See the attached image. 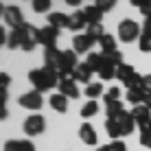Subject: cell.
<instances>
[{"label": "cell", "mask_w": 151, "mask_h": 151, "mask_svg": "<svg viewBox=\"0 0 151 151\" xmlns=\"http://www.w3.org/2000/svg\"><path fill=\"white\" fill-rule=\"evenodd\" d=\"M4 22L11 29H22L24 27V18H22V11H20L18 4H9L7 7V11H4Z\"/></svg>", "instance_id": "cell-11"}, {"label": "cell", "mask_w": 151, "mask_h": 151, "mask_svg": "<svg viewBox=\"0 0 151 151\" xmlns=\"http://www.w3.org/2000/svg\"><path fill=\"white\" fill-rule=\"evenodd\" d=\"M59 31L61 29L53 27V24H46V27H42L37 31V42L44 44L46 48H55L57 46V37H59Z\"/></svg>", "instance_id": "cell-4"}, {"label": "cell", "mask_w": 151, "mask_h": 151, "mask_svg": "<svg viewBox=\"0 0 151 151\" xmlns=\"http://www.w3.org/2000/svg\"><path fill=\"white\" fill-rule=\"evenodd\" d=\"M140 27L134 20H121L118 22V37H121V42H134L140 37Z\"/></svg>", "instance_id": "cell-3"}, {"label": "cell", "mask_w": 151, "mask_h": 151, "mask_svg": "<svg viewBox=\"0 0 151 151\" xmlns=\"http://www.w3.org/2000/svg\"><path fill=\"white\" fill-rule=\"evenodd\" d=\"M46 127V121L42 114H31V116L24 121V134L27 136H40Z\"/></svg>", "instance_id": "cell-6"}, {"label": "cell", "mask_w": 151, "mask_h": 151, "mask_svg": "<svg viewBox=\"0 0 151 151\" xmlns=\"http://www.w3.org/2000/svg\"><path fill=\"white\" fill-rule=\"evenodd\" d=\"M88 27V20H86V15H83V11H75L70 15V31H81V29H86Z\"/></svg>", "instance_id": "cell-23"}, {"label": "cell", "mask_w": 151, "mask_h": 151, "mask_svg": "<svg viewBox=\"0 0 151 151\" xmlns=\"http://www.w3.org/2000/svg\"><path fill=\"white\" fill-rule=\"evenodd\" d=\"M94 151H112V149H110V145H105V147H99V149H94Z\"/></svg>", "instance_id": "cell-48"}, {"label": "cell", "mask_w": 151, "mask_h": 151, "mask_svg": "<svg viewBox=\"0 0 151 151\" xmlns=\"http://www.w3.org/2000/svg\"><path fill=\"white\" fill-rule=\"evenodd\" d=\"M125 96H127V101H129V103H134V105H142L145 99H147V92H145L140 86H136V88H129Z\"/></svg>", "instance_id": "cell-19"}, {"label": "cell", "mask_w": 151, "mask_h": 151, "mask_svg": "<svg viewBox=\"0 0 151 151\" xmlns=\"http://www.w3.org/2000/svg\"><path fill=\"white\" fill-rule=\"evenodd\" d=\"M86 35H88L90 40L99 42L103 35H105V33H103V24H88V27H86Z\"/></svg>", "instance_id": "cell-27"}, {"label": "cell", "mask_w": 151, "mask_h": 151, "mask_svg": "<svg viewBox=\"0 0 151 151\" xmlns=\"http://www.w3.org/2000/svg\"><path fill=\"white\" fill-rule=\"evenodd\" d=\"M140 145H142V147H149V149H151V127H149V129H142V132H140Z\"/></svg>", "instance_id": "cell-37"}, {"label": "cell", "mask_w": 151, "mask_h": 151, "mask_svg": "<svg viewBox=\"0 0 151 151\" xmlns=\"http://www.w3.org/2000/svg\"><path fill=\"white\" fill-rule=\"evenodd\" d=\"M48 24H53V27L57 29H68L70 27V15H66V13H59V11H53V13H48Z\"/></svg>", "instance_id": "cell-18"}, {"label": "cell", "mask_w": 151, "mask_h": 151, "mask_svg": "<svg viewBox=\"0 0 151 151\" xmlns=\"http://www.w3.org/2000/svg\"><path fill=\"white\" fill-rule=\"evenodd\" d=\"M4 151H35V145L31 140H7Z\"/></svg>", "instance_id": "cell-17"}, {"label": "cell", "mask_w": 151, "mask_h": 151, "mask_svg": "<svg viewBox=\"0 0 151 151\" xmlns=\"http://www.w3.org/2000/svg\"><path fill=\"white\" fill-rule=\"evenodd\" d=\"M7 116H9V112H7V105H4V103H0V121H4Z\"/></svg>", "instance_id": "cell-42"}, {"label": "cell", "mask_w": 151, "mask_h": 151, "mask_svg": "<svg viewBox=\"0 0 151 151\" xmlns=\"http://www.w3.org/2000/svg\"><path fill=\"white\" fill-rule=\"evenodd\" d=\"M7 90H0V103H4V101H7Z\"/></svg>", "instance_id": "cell-46"}, {"label": "cell", "mask_w": 151, "mask_h": 151, "mask_svg": "<svg viewBox=\"0 0 151 151\" xmlns=\"http://www.w3.org/2000/svg\"><path fill=\"white\" fill-rule=\"evenodd\" d=\"M116 79H118V81H123L125 86H127V90H129V88L140 86L142 77H140L136 70H134V66H129V64H121V66L116 68Z\"/></svg>", "instance_id": "cell-2"}, {"label": "cell", "mask_w": 151, "mask_h": 151, "mask_svg": "<svg viewBox=\"0 0 151 151\" xmlns=\"http://www.w3.org/2000/svg\"><path fill=\"white\" fill-rule=\"evenodd\" d=\"M101 55H103V59H105V64H110V66H121L123 64V53L121 50H101Z\"/></svg>", "instance_id": "cell-21"}, {"label": "cell", "mask_w": 151, "mask_h": 151, "mask_svg": "<svg viewBox=\"0 0 151 151\" xmlns=\"http://www.w3.org/2000/svg\"><path fill=\"white\" fill-rule=\"evenodd\" d=\"M140 88H142L147 94H151V75H145L142 81H140Z\"/></svg>", "instance_id": "cell-38"}, {"label": "cell", "mask_w": 151, "mask_h": 151, "mask_svg": "<svg viewBox=\"0 0 151 151\" xmlns=\"http://www.w3.org/2000/svg\"><path fill=\"white\" fill-rule=\"evenodd\" d=\"M99 77H101V79H105V81H110V79H116V66H110V64H105L101 70H99Z\"/></svg>", "instance_id": "cell-33"}, {"label": "cell", "mask_w": 151, "mask_h": 151, "mask_svg": "<svg viewBox=\"0 0 151 151\" xmlns=\"http://www.w3.org/2000/svg\"><path fill=\"white\" fill-rule=\"evenodd\" d=\"M99 44H101L103 50H116V40H114V35H110V33L103 35V37L99 40Z\"/></svg>", "instance_id": "cell-32"}, {"label": "cell", "mask_w": 151, "mask_h": 151, "mask_svg": "<svg viewBox=\"0 0 151 151\" xmlns=\"http://www.w3.org/2000/svg\"><path fill=\"white\" fill-rule=\"evenodd\" d=\"M86 64L92 68V72H96V75H99V70L105 66V59H103V55H101V53H88Z\"/></svg>", "instance_id": "cell-22"}, {"label": "cell", "mask_w": 151, "mask_h": 151, "mask_svg": "<svg viewBox=\"0 0 151 151\" xmlns=\"http://www.w3.org/2000/svg\"><path fill=\"white\" fill-rule=\"evenodd\" d=\"M9 83H11V77H9L7 72H0V90H7Z\"/></svg>", "instance_id": "cell-39"}, {"label": "cell", "mask_w": 151, "mask_h": 151, "mask_svg": "<svg viewBox=\"0 0 151 151\" xmlns=\"http://www.w3.org/2000/svg\"><path fill=\"white\" fill-rule=\"evenodd\" d=\"M96 7L101 9L103 13H107V11H112V9L116 7V0H96Z\"/></svg>", "instance_id": "cell-36"}, {"label": "cell", "mask_w": 151, "mask_h": 151, "mask_svg": "<svg viewBox=\"0 0 151 151\" xmlns=\"http://www.w3.org/2000/svg\"><path fill=\"white\" fill-rule=\"evenodd\" d=\"M7 37H9V35L4 33V29H2V27H0V46H2V44H7Z\"/></svg>", "instance_id": "cell-43"}, {"label": "cell", "mask_w": 151, "mask_h": 151, "mask_svg": "<svg viewBox=\"0 0 151 151\" xmlns=\"http://www.w3.org/2000/svg\"><path fill=\"white\" fill-rule=\"evenodd\" d=\"M103 96H105V105L107 103H114V101H121V90L118 88H110Z\"/></svg>", "instance_id": "cell-35"}, {"label": "cell", "mask_w": 151, "mask_h": 151, "mask_svg": "<svg viewBox=\"0 0 151 151\" xmlns=\"http://www.w3.org/2000/svg\"><path fill=\"white\" fill-rule=\"evenodd\" d=\"M116 121H118V127H121V134H123V136H129V134L136 129V121H134L132 112H125L121 118H116Z\"/></svg>", "instance_id": "cell-16"}, {"label": "cell", "mask_w": 151, "mask_h": 151, "mask_svg": "<svg viewBox=\"0 0 151 151\" xmlns=\"http://www.w3.org/2000/svg\"><path fill=\"white\" fill-rule=\"evenodd\" d=\"M103 94V86H101V83H88V86H86V96L88 99H90V101H94V99L96 96H101Z\"/></svg>", "instance_id": "cell-29"}, {"label": "cell", "mask_w": 151, "mask_h": 151, "mask_svg": "<svg viewBox=\"0 0 151 151\" xmlns=\"http://www.w3.org/2000/svg\"><path fill=\"white\" fill-rule=\"evenodd\" d=\"M96 112H99V103H96V101H88L86 105L81 107V116H83V118H92Z\"/></svg>", "instance_id": "cell-31"}, {"label": "cell", "mask_w": 151, "mask_h": 151, "mask_svg": "<svg viewBox=\"0 0 151 151\" xmlns=\"http://www.w3.org/2000/svg\"><path fill=\"white\" fill-rule=\"evenodd\" d=\"M59 94H64V96H70V99H77V96H81V92H79V88H77V81L72 79L70 75H61L59 72Z\"/></svg>", "instance_id": "cell-5"}, {"label": "cell", "mask_w": 151, "mask_h": 151, "mask_svg": "<svg viewBox=\"0 0 151 151\" xmlns=\"http://www.w3.org/2000/svg\"><path fill=\"white\" fill-rule=\"evenodd\" d=\"M105 132L110 134L114 140H118V138L123 136V134H121V127H118V121H114V118H107V121H105Z\"/></svg>", "instance_id": "cell-28"}, {"label": "cell", "mask_w": 151, "mask_h": 151, "mask_svg": "<svg viewBox=\"0 0 151 151\" xmlns=\"http://www.w3.org/2000/svg\"><path fill=\"white\" fill-rule=\"evenodd\" d=\"M105 112H107V118H114V121H116V118H121L127 110L123 107L121 101H114V103H107L105 105Z\"/></svg>", "instance_id": "cell-26"}, {"label": "cell", "mask_w": 151, "mask_h": 151, "mask_svg": "<svg viewBox=\"0 0 151 151\" xmlns=\"http://www.w3.org/2000/svg\"><path fill=\"white\" fill-rule=\"evenodd\" d=\"M132 116H134V121H136V125L140 127V132L151 127V110L145 105V103H142V105H134Z\"/></svg>", "instance_id": "cell-9"}, {"label": "cell", "mask_w": 151, "mask_h": 151, "mask_svg": "<svg viewBox=\"0 0 151 151\" xmlns=\"http://www.w3.org/2000/svg\"><path fill=\"white\" fill-rule=\"evenodd\" d=\"M83 15H86L88 24H101L103 11L96 7V4H90V7H86V9H83Z\"/></svg>", "instance_id": "cell-20"}, {"label": "cell", "mask_w": 151, "mask_h": 151, "mask_svg": "<svg viewBox=\"0 0 151 151\" xmlns=\"http://www.w3.org/2000/svg\"><path fill=\"white\" fill-rule=\"evenodd\" d=\"M79 138L88 145V147H94V145L99 142V136H96L94 127H92L90 123H83L81 127H79Z\"/></svg>", "instance_id": "cell-13"}, {"label": "cell", "mask_w": 151, "mask_h": 151, "mask_svg": "<svg viewBox=\"0 0 151 151\" xmlns=\"http://www.w3.org/2000/svg\"><path fill=\"white\" fill-rule=\"evenodd\" d=\"M140 13H142L145 18H149V15H151V0H147V2L140 7Z\"/></svg>", "instance_id": "cell-41"}, {"label": "cell", "mask_w": 151, "mask_h": 151, "mask_svg": "<svg viewBox=\"0 0 151 151\" xmlns=\"http://www.w3.org/2000/svg\"><path fill=\"white\" fill-rule=\"evenodd\" d=\"M145 105H147L149 110H151V94H147V99H145Z\"/></svg>", "instance_id": "cell-47"}, {"label": "cell", "mask_w": 151, "mask_h": 151, "mask_svg": "<svg viewBox=\"0 0 151 151\" xmlns=\"http://www.w3.org/2000/svg\"><path fill=\"white\" fill-rule=\"evenodd\" d=\"M92 75H94V72H92V68L86 64V61H83V64H79V66L75 68V72H72V79H75V81H81V83H86V86H88V83H90V79H92Z\"/></svg>", "instance_id": "cell-15"}, {"label": "cell", "mask_w": 151, "mask_h": 151, "mask_svg": "<svg viewBox=\"0 0 151 151\" xmlns=\"http://www.w3.org/2000/svg\"><path fill=\"white\" fill-rule=\"evenodd\" d=\"M37 31H40V29H35L33 24L24 22V27H22V35H24V40H22V50H27V53L35 50V46L40 44V42H37Z\"/></svg>", "instance_id": "cell-8"}, {"label": "cell", "mask_w": 151, "mask_h": 151, "mask_svg": "<svg viewBox=\"0 0 151 151\" xmlns=\"http://www.w3.org/2000/svg\"><path fill=\"white\" fill-rule=\"evenodd\" d=\"M129 2H132L134 7H138V9H140V7H142L145 2H147V0H129Z\"/></svg>", "instance_id": "cell-44"}, {"label": "cell", "mask_w": 151, "mask_h": 151, "mask_svg": "<svg viewBox=\"0 0 151 151\" xmlns=\"http://www.w3.org/2000/svg\"><path fill=\"white\" fill-rule=\"evenodd\" d=\"M110 149H112V151H127V147H125L123 140H112V142H110Z\"/></svg>", "instance_id": "cell-40"}, {"label": "cell", "mask_w": 151, "mask_h": 151, "mask_svg": "<svg viewBox=\"0 0 151 151\" xmlns=\"http://www.w3.org/2000/svg\"><path fill=\"white\" fill-rule=\"evenodd\" d=\"M50 107H53L55 112L64 114L66 110H68V96H64V94H53V96H50Z\"/></svg>", "instance_id": "cell-24"}, {"label": "cell", "mask_w": 151, "mask_h": 151, "mask_svg": "<svg viewBox=\"0 0 151 151\" xmlns=\"http://www.w3.org/2000/svg\"><path fill=\"white\" fill-rule=\"evenodd\" d=\"M22 40H24L22 29H13L11 33H9V37H7V46H9L11 50H15V48H22Z\"/></svg>", "instance_id": "cell-25"}, {"label": "cell", "mask_w": 151, "mask_h": 151, "mask_svg": "<svg viewBox=\"0 0 151 151\" xmlns=\"http://www.w3.org/2000/svg\"><path fill=\"white\" fill-rule=\"evenodd\" d=\"M142 53H151V31H142L140 33V42H138Z\"/></svg>", "instance_id": "cell-30"}, {"label": "cell", "mask_w": 151, "mask_h": 151, "mask_svg": "<svg viewBox=\"0 0 151 151\" xmlns=\"http://www.w3.org/2000/svg\"><path fill=\"white\" fill-rule=\"evenodd\" d=\"M4 11H7V7H2V4H0V15H4Z\"/></svg>", "instance_id": "cell-49"}, {"label": "cell", "mask_w": 151, "mask_h": 151, "mask_svg": "<svg viewBox=\"0 0 151 151\" xmlns=\"http://www.w3.org/2000/svg\"><path fill=\"white\" fill-rule=\"evenodd\" d=\"M92 44H94V40H90L86 33L83 35H75V40H72V50H75L77 55H83V53H90Z\"/></svg>", "instance_id": "cell-12"}, {"label": "cell", "mask_w": 151, "mask_h": 151, "mask_svg": "<svg viewBox=\"0 0 151 151\" xmlns=\"http://www.w3.org/2000/svg\"><path fill=\"white\" fill-rule=\"evenodd\" d=\"M18 103L22 107H27V110H33V112H37L42 105H44V99H42V94L37 90H33V92H27V94H22L18 99Z\"/></svg>", "instance_id": "cell-10"}, {"label": "cell", "mask_w": 151, "mask_h": 151, "mask_svg": "<svg viewBox=\"0 0 151 151\" xmlns=\"http://www.w3.org/2000/svg\"><path fill=\"white\" fill-rule=\"evenodd\" d=\"M31 7L35 13H46L50 9V0H31Z\"/></svg>", "instance_id": "cell-34"}, {"label": "cell", "mask_w": 151, "mask_h": 151, "mask_svg": "<svg viewBox=\"0 0 151 151\" xmlns=\"http://www.w3.org/2000/svg\"><path fill=\"white\" fill-rule=\"evenodd\" d=\"M44 61H46V68L57 70L59 72V61H61V50L55 48H44Z\"/></svg>", "instance_id": "cell-14"}, {"label": "cell", "mask_w": 151, "mask_h": 151, "mask_svg": "<svg viewBox=\"0 0 151 151\" xmlns=\"http://www.w3.org/2000/svg\"><path fill=\"white\" fill-rule=\"evenodd\" d=\"M29 81L33 83V88L37 92H46V90H53L55 86H59V72L44 66V68L31 70L29 72Z\"/></svg>", "instance_id": "cell-1"}, {"label": "cell", "mask_w": 151, "mask_h": 151, "mask_svg": "<svg viewBox=\"0 0 151 151\" xmlns=\"http://www.w3.org/2000/svg\"><path fill=\"white\" fill-rule=\"evenodd\" d=\"M79 66V59H77V53L75 50H61V61H59V72L61 75H70L75 72V68Z\"/></svg>", "instance_id": "cell-7"}, {"label": "cell", "mask_w": 151, "mask_h": 151, "mask_svg": "<svg viewBox=\"0 0 151 151\" xmlns=\"http://www.w3.org/2000/svg\"><path fill=\"white\" fill-rule=\"evenodd\" d=\"M83 0H66V4H70V7H79Z\"/></svg>", "instance_id": "cell-45"}]
</instances>
